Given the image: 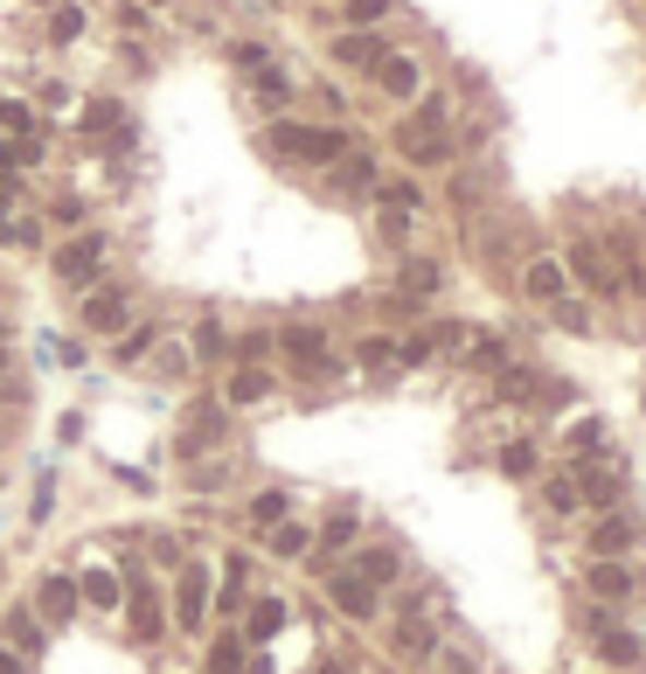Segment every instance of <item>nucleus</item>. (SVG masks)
Listing matches in <instances>:
<instances>
[{"label": "nucleus", "instance_id": "obj_1", "mask_svg": "<svg viewBox=\"0 0 646 674\" xmlns=\"http://www.w3.org/2000/svg\"><path fill=\"white\" fill-rule=\"evenodd\" d=\"M264 146H272L278 160H299V167H334L348 154V125H299V119H272L264 125Z\"/></svg>", "mask_w": 646, "mask_h": 674}, {"label": "nucleus", "instance_id": "obj_2", "mask_svg": "<svg viewBox=\"0 0 646 674\" xmlns=\"http://www.w3.org/2000/svg\"><path fill=\"white\" fill-rule=\"evenodd\" d=\"M563 272H570V278H577V286H584V292H591V299H625V278H619V257H612V251H605V243H598V237H577V243H570V257H563Z\"/></svg>", "mask_w": 646, "mask_h": 674}, {"label": "nucleus", "instance_id": "obj_3", "mask_svg": "<svg viewBox=\"0 0 646 674\" xmlns=\"http://www.w3.org/2000/svg\"><path fill=\"white\" fill-rule=\"evenodd\" d=\"M105 257H111V237L105 230H77L63 243V251H56V278H63V292H91L98 286V272H105Z\"/></svg>", "mask_w": 646, "mask_h": 674}, {"label": "nucleus", "instance_id": "obj_4", "mask_svg": "<svg viewBox=\"0 0 646 674\" xmlns=\"http://www.w3.org/2000/svg\"><path fill=\"white\" fill-rule=\"evenodd\" d=\"M396 154H404L410 167H452L459 140H452V125H417V119H404V125H396Z\"/></svg>", "mask_w": 646, "mask_h": 674}, {"label": "nucleus", "instance_id": "obj_5", "mask_svg": "<svg viewBox=\"0 0 646 674\" xmlns=\"http://www.w3.org/2000/svg\"><path fill=\"white\" fill-rule=\"evenodd\" d=\"M84 306H77V327L84 334H119L125 327V313H132V292L125 286H91V292H77Z\"/></svg>", "mask_w": 646, "mask_h": 674}, {"label": "nucleus", "instance_id": "obj_6", "mask_svg": "<svg viewBox=\"0 0 646 674\" xmlns=\"http://www.w3.org/2000/svg\"><path fill=\"white\" fill-rule=\"evenodd\" d=\"M278 348L292 354L299 369H313V376H340V362L327 354V327H313V321H292V327L278 334Z\"/></svg>", "mask_w": 646, "mask_h": 674}, {"label": "nucleus", "instance_id": "obj_7", "mask_svg": "<svg viewBox=\"0 0 646 674\" xmlns=\"http://www.w3.org/2000/svg\"><path fill=\"white\" fill-rule=\"evenodd\" d=\"M132 612H125V633H132V640H140V647H154L160 640V633H167V612H160V591L154 585H146V577H132Z\"/></svg>", "mask_w": 646, "mask_h": 674}, {"label": "nucleus", "instance_id": "obj_8", "mask_svg": "<svg viewBox=\"0 0 646 674\" xmlns=\"http://www.w3.org/2000/svg\"><path fill=\"white\" fill-rule=\"evenodd\" d=\"M375 84H383V98H396V105H417L424 98V63H417V56H383V63H375Z\"/></svg>", "mask_w": 646, "mask_h": 674}, {"label": "nucleus", "instance_id": "obj_9", "mask_svg": "<svg viewBox=\"0 0 646 674\" xmlns=\"http://www.w3.org/2000/svg\"><path fill=\"white\" fill-rule=\"evenodd\" d=\"M327 56H334V70H375V63L390 56V43H383L375 28H340Z\"/></svg>", "mask_w": 646, "mask_h": 674}, {"label": "nucleus", "instance_id": "obj_10", "mask_svg": "<svg viewBox=\"0 0 646 674\" xmlns=\"http://www.w3.org/2000/svg\"><path fill=\"white\" fill-rule=\"evenodd\" d=\"M522 292L536 299V306H557V299H570V272H563V257H528L522 265Z\"/></svg>", "mask_w": 646, "mask_h": 674}, {"label": "nucleus", "instance_id": "obj_11", "mask_svg": "<svg viewBox=\"0 0 646 674\" xmlns=\"http://www.w3.org/2000/svg\"><path fill=\"white\" fill-rule=\"evenodd\" d=\"M0 640H8V653H22V661H43V647H49V626L35 619L28 605H8V619H0Z\"/></svg>", "mask_w": 646, "mask_h": 674}, {"label": "nucleus", "instance_id": "obj_12", "mask_svg": "<svg viewBox=\"0 0 646 674\" xmlns=\"http://www.w3.org/2000/svg\"><path fill=\"white\" fill-rule=\"evenodd\" d=\"M84 612V598H77V577H49L43 591H35V619L43 626H70Z\"/></svg>", "mask_w": 646, "mask_h": 674}, {"label": "nucleus", "instance_id": "obj_13", "mask_svg": "<svg viewBox=\"0 0 646 674\" xmlns=\"http://www.w3.org/2000/svg\"><path fill=\"white\" fill-rule=\"evenodd\" d=\"M639 542V521L633 515H605V521H591V556H605V564H625V550Z\"/></svg>", "mask_w": 646, "mask_h": 674}, {"label": "nucleus", "instance_id": "obj_14", "mask_svg": "<svg viewBox=\"0 0 646 674\" xmlns=\"http://www.w3.org/2000/svg\"><path fill=\"white\" fill-rule=\"evenodd\" d=\"M355 577H362L369 591H390V585H404V556L396 550H383V542H369V550H355V564H348Z\"/></svg>", "mask_w": 646, "mask_h": 674}, {"label": "nucleus", "instance_id": "obj_15", "mask_svg": "<svg viewBox=\"0 0 646 674\" xmlns=\"http://www.w3.org/2000/svg\"><path fill=\"white\" fill-rule=\"evenodd\" d=\"M327 605L348 612V619H375V612H383V605H375V591H369L355 570H334V577H327Z\"/></svg>", "mask_w": 646, "mask_h": 674}, {"label": "nucleus", "instance_id": "obj_16", "mask_svg": "<svg viewBox=\"0 0 646 674\" xmlns=\"http://www.w3.org/2000/svg\"><path fill=\"white\" fill-rule=\"evenodd\" d=\"M202 612H208V577H202V564H181V585H175V619H181V633H195Z\"/></svg>", "mask_w": 646, "mask_h": 674}, {"label": "nucleus", "instance_id": "obj_17", "mask_svg": "<svg viewBox=\"0 0 646 674\" xmlns=\"http://www.w3.org/2000/svg\"><path fill=\"white\" fill-rule=\"evenodd\" d=\"M584 585H591L598 605H633V570H625V564H605V556H591Z\"/></svg>", "mask_w": 646, "mask_h": 674}, {"label": "nucleus", "instance_id": "obj_18", "mask_svg": "<svg viewBox=\"0 0 646 674\" xmlns=\"http://www.w3.org/2000/svg\"><path fill=\"white\" fill-rule=\"evenodd\" d=\"M390 647H396V661H431V653H439V626H431V612H424V619H396Z\"/></svg>", "mask_w": 646, "mask_h": 674}, {"label": "nucleus", "instance_id": "obj_19", "mask_svg": "<svg viewBox=\"0 0 646 674\" xmlns=\"http://www.w3.org/2000/svg\"><path fill=\"white\" fill-rule=\"evenodd\" d=\"M160 341H167V321H132V334H119V341H111V362L132 369V362H146Z\"/></svg>", "mask_w": 646, "mask_h": 674}, {"label": "nucleus", "instance_id": "obj_20", "mask_svg": "<svg viewBox=\"0 0 646 674\" xmlns=\"http://www.w3.org/2000/svg\"><path fill=\"white\" fill-rule=\"evenodd\" d=\"M375 181H383V174H375V160L362 154V146H348V154L334 160V189L340 195H375Z\"/></svg>", "mask_w": 646, "mask_h": 674}, {"label": "nucleus", "instance_id": "obj_21", "mask_svg": "<svg viewBox=\"0 0 646 674\" xmlns=\"http://www.w3.org/2000/svg\"><path fill=\"white\" fill-rule=\"evenodd\" d=\"M445 286V265H431V257H404L396 265V299H431Z\"/></svg>", "mask_w": 646, "mask_h": 674}, {"label": "nucleus", "instance_id": "obj_22", "mask_svg": "<svg viewBox=\"0 0 646 674\" xmlns=\"http://www.w3.org/2000/svg\"><path fill=\"white\" fill-rule=\"evenodd\" d=\"M278 389V376L272 369H230V383H223V404L230 410H243V404H264Z\"/></svg>", "mask_w": 646, "mask_h": 674}, {"label": "nucleus", "instance_id": "obj_23", "mask_svg": "<svg viewBox=\"0 0 646 674\" xmlns=\"http://www.w3.org/2000/svg\"><path fill=\"white\" fill-rule=\"evenodd\" d=\"M355 362H362L369 376H404V354H396L390 334H362V341H355Z\"/></svg>", "mask_w": 646, "mask_h": 674}, {"label": "nucleus", "instance_id": "obj_24", "mask_svg": "<svg viewBox=\"0 0 646 674\" xmlns=\"http://www.w3.org/2000/svg\"><path fill=\"white\" fill-rule=\"evenodd\" d=\"M598 661H605V667H639V661H646V640H639V633L605 626V633H598Z\"/></svg>", "mask_w": 646, "mask_h": 674}, {"label": "nucleus", "instance_id": "obj_25", "mask_svg": "<svg viewBox=\"0 0 646 674\" xmlns=\"http://www.w3.org/2000/svg\"><path fill=\"white\" fill-rule=\"evenodd\" d=\"M278 521H292V494H285V486L251 494V529H278Z\"/></svg>", "mask_w": 646, "mask_h": 674}, {"label": "nucleus", "instance_id": "obj_26", "mask_svg": "<svg viewBox=\"0 0 646 674\" xmlns=\"http://www.w3.org/2000/svg\"><path fill=\"white\" fill-rule=\"evenodd\" d=\"M264 535H272V556H285V564L313 550V529H307V521H278V529H264Z\"/></svg>", "mask_w": 646, "mask_h": 674}, {"label": "nucleus", "instance_id": "obj_27", "mask_svg": "<svg viewBox=\"0 0 646 674\" xmlns=\"http://www.w3.org/2000/svg\"><path fill=\"white\" fill-rule=\"evenodd\" d=\"M493 466H501L507 480H536V445H528V438H507L501 453H493Z\"/></svg>", "mask_w": 646, "mask_h": 674}, {"label": "nucleus", "instance_id": "obj_28", "mask_svg": "<svg viewBox=\"0 0 646 674\" xmlns=\"http://www.w3.org/2000/svg\"><path fill=\"white\" fill-rule=\"evenodd\" d=\"M119 125H125V105H119V98H91V105H84V133H91V140L119 133Z\"/></svg>", "mask_w": 646, "mask_h": 674}, {"label": "nucleus", "instance_id": "obj_29", "mask_svg": "<svg viewBox=\"0 0 646 674\" xmlns=\"http://www.w3.org/2000/svg\"><path fill=\"white\" fill-rule=\"evenodd\" d=\"M243 591H251V564H243V556H230V570H223V591H216V605L230 612V619L243 612Z\"/></svg>", "mask_w": 646, "mask_h": 674}, {"label": "nucleus", "instance_id": "obj_30", "mask_svg": "<svg viewBox=\"0 0 646 674\" xmlns=\"http://www.w3.org/2000/svg\"><path fill=\"white\" fill-rule=\"evenodd\" d=\"M251 91H258V105H285V98H292V77H285V70L278 63H264V70H251Z\"/></svg>", "mask_w": 646, "mask_h": 674}, {"label": "nucleus", "instance_id": "obj_31", "mask_svg": "<svg viewBox=\"0 0 646 674\" xmlns=\"http://www.w3.org/2000/svg\"><path fill=\"white\" fill-rule=\"evenodd\" d=\"M0 133H8V140L43 133V125H35V105H28V98H0Z\"/></svg>", "mask_w": 646, "mask_h": 674}, {"label": "nucleus", "instance_id": "obj_32", "mask_svg": "<svg viewBox=\"0 0 646 674\" xmlns=\"http://www.w3.org/2000/svg\"><path fill=\"white\" fill-rule=\"evenodd\" d=\"M77 598H91V605H119L125 585H119L111 570H84V577H77Z\"/></svg>", "mask_w": 646, "mask_h": 674}, {"label": "nucleus", "instance_id": "obj_33", "mask_svg": "<svg viewBox=\"0 0 646 674\" xmlns=\"http://www.w3.org/2000/svg\"><path fill=\"white\" fill-rule=\"evenodd\" d=\"M542 501H549V515H577L584 508V494H577V480H570V473L542 480Z\"/></svg>", "mask_w": 646, "mask_h": 674}, {"label": "nucleus", "instance_id": "obj_34", "mask_svg": "<svg viewBox=\"0 0 646 674\" xmlns=\"http://www.w3.org/2000/svg\"><path fill=\"white\" fill-rule=\"evenodd\" d=\"M84 35V8L77 0H56V14H49V43H77Z\"/></svg>", "mask_w": 646, "mask_h": 674}, {"label": "nucleus", "instance_id": "obj_35", "mask_svg": "<svg viewBox=\"0 0 646 674\" xmlns=\"http://www.w3.org/2000/svg\"><path fill=\"white\" fill-rule=\"evenodd\" d=\"M243 661H251V653H243V640H237V633H223V640L208 647V674H237Z\"/></svg>", "mask_w": 646, "mask_h": 674}, {"label": "nucleus", "instance_id": "obj_36", "mask_svg": "<svg viewBox=\"0 0 646 674\" xmlns=\"http://www.w3.org/2000/svg\"><path fill=\"white\" fill-rule=\"evenodd\" d=\"M390 8H396V0H348L340 22H348V28H375V22H390Z\"/></svg>", "mask_w": 646, "mask_h": 674}, {"label": "nucleus", "instance_id": "obj_37", "mask_svg": "<svg viewBox=\"0 0 646 674\" xmlns=\"http://www.w3.org/2000/svg\"><path fill=\"white\" fill-rule=\"evenodd\" d=\"M375 202H383V209H410V216H417V202H424V195H417V181H375Z\"/></svg>", "mask_w": 646, "mask_h": 674}, {"label": "nucleus", "instance_id": "obj_38", "mask_svg": "<svg viewBox=\"0 0 646 674\" xmlns=\"http://www.w3.org/2000/svg\"><path fill=\"white\" fill-rule=\"evenodd\" d=\"M424 341H431V354H452V348L466 354V341H472V334H466V321H439V327L424 334Z\"/></svg>", "mask_w": 646, "mask_h": 674}, {"label": "nucleus", "instance_id": "obj_39", "mask_svg": "<svg viewBox=\"0 0 646 674\" xmlns=\"http://www.w3.org/2000/svg\"><path fill=\"white\" fill-rule=\"evenodd\" d=\"M549 313H557V327H563V334H591V306H584V299H557Z\"/></svg>", "mask_w": 646, "mask_h": 674}, {"label": "nucleus", "instance_id": "obj_40", "mask_svg": "<svg viewBox=\"0 0 646 674\" xmlns=\"http://www.w3.org/2000/svg\"><path fill=\"white\" fill-rule=\"evenodd\" d=\"M278 626H285V605H278V598H258V612H251V640H272Z\"/></svg>", "mask_w": 646, "mask_h": 674}, {"label": "nucleus", "instance_id": "obj_41", "mask_svg": "<svg viewBox=\"0 0 646 674\" xmlns=\"http://www.w3.org/2000/svg\"><path fill=\"white\" fill-rule=\"evenodd\" d=\"M195 354H208V362H216V354H230V334H223V321H195Z\"/></svg>", "mask_w": 646, "mask_h": 674}, {"label": "nucleus", "instance_id": "obj_42", "mask_svg": "<svg viewBox=\"0 0 646 674\" xmlns=\"http://www.w3.org/2000/svg\"><path fill=\"white\" fill-rule=\"evenodd\" d=\"M375 230H383V243H404L410 237V209H383V202H375Z\"/></svg>", "mask_w": 646, "mask_h": 674}, {"label": "nucleus", "instance_id": "obj_43", "mask_svg": "<svg viewBox=\"0 0 646 674\" xmlns=\"http://www.w3.org/2000/svg\"><path fill=\"white\" fill-rule=\"evenodd\" d=\"M313 542H327V550H348V542H355V508H340L334 521H327V529H320Z\"/></svg>", "mask_w": 646, "mask_h": 674}, {"label": "nucleus", "instance_id": "obj_44", "mask_svg": "<svg viewBox=\"0 0 646 674\" xmlns=\"http://www.w3.org/2000/svg\"><path fill=\"white\" fill-rule=\"evenodd\" d=\"M466 354H472V369H501L507 362V341H493V334H487V341H466Z\"/></svg>", "mask_w": 646, "mask_h": 674}, {"label": "nucleus", "instance_id": "obj_45", "mask_svg": "<svg viewBox=\"0 0 646 674\" xmlns=\"http://www.w3.org/2000/svg\"><path fill=\"white\" fill-rule=\"evenodd\" d=\"M230 63L237 70H264V63H272V49H264V43H230Z\"/></svg>", "mask_w": 646, "mask_h": 674}, {"label": "nucleus", "instance_id": "obj_46", "mask_svg": "<svg viewBox=\"0 0 646 674\" xmlns=\"http://www.w3.org/2000/svg\"><path fill=\"white\" fill-rule=\"evenodd\" d=\"M570 445H577V453H605V424H598V418H584L577 432H570Z\"/></svg>", "mask_w": 646, "mask_h": 674}, {"label": "nucleus", "instance_id": "obj_47", "mask_svg": "<svg viewBox=\"0 0 646 674\" xmlns=\"http://www.w3.org/2000/svg\"><path fill=\"white\" fill-rule=\"evenodd\" d=\"M472 202H480V174H459L452 181V209H472Z\"/></svg>", "mask_w": 646, "mask_h": 674}, {"label": "nucleus", "instance_id": "obj_48", "mask_svg": "<svg viewBox=\"0 0 646 674\" xmlns=\"http://www.w3.org/2000/svg\"><path fill=\"white\" fill-rule=\"evenodd\" d=\"M56 222H63V230H84V202L77 195H63V202H56V209H49Z\"/></svg>", "mask_w": 646, "mask_h": 674}, {"label": "nucleus", "instance_id": "obj_49", "mask_svg": "<svg viewBox=\"0 0 646 674\" xmlns=\"http://www.w3.org/2000/svg\"><path fill=\"white\" fill-rule=\"evenodd\" d=\"M577 619H584V633H591V640H598V633H605V626H612V605H584V612H577Z\"/></svg>", "mask_w": 646, "mask_h": 674}, {"label": "nucleus", "instance_id": "obj_50", "mask_svg": "<svg viewBox=\"0 0 646 674\" xmlns=\"http://www.w3.org/2000/svg\"><path fill=\"white\" fill-rule=\"evenodd\" d=\"M0 674H28V661H22V653H8V647H0Z\"/></svg>", "mask_w": 646, "mask_h": 674}, {"label": "nucleus", "instance_id": "obj_51", "mask_svg": "<svg viewBox=\"0 0 646 674\" xmlns=\"http://www.w3.org/2000/svg\"><path fill=\"white\" fill-rule=\"evenodd\" d=\"M140 8H181V0H140Z\"/></svg>", "mask_w": 646, "mask_h": 674}, {"label": "nucleus", "instance_id": "obj_52", "mask_svg": "<svg viewBox=\"0 0 646 674\" xmlns=\"http://www.w3.org/2000/svg\"><path fill=\"white\" fill-rule=\"evenodd\" d=\"M452 674H472V661H452Z\"/></svg>", "mask_w": 646, "mask_h": 674}]
</instances>
